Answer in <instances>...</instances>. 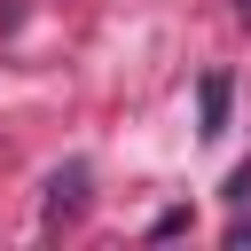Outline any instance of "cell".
<instances>
[{"mask_svg": "<svg viewBox=\"0 0 251 251\" xmlns=\"http://www.w3.org/2000/svg\"><path fill=\"white\" fill-rule=\"evenodd\" d=\"M86 212V165H63L55 180H47V227H63V220H78Z\"/></svg>", "mask_w": 251, "mask_h": 251, "instance_id": "6da1fadb", "label": "cell"}, {"mask_svg": "<svg viewBox=\"0 0 251 251\" xmlns=\"http://www.w3.org/2000/svg\"><path fill=\"white\" fill-rule=\"evenodd\" d=\"M196 102H204V133H227V71H204Z\"/></svg>", "mask_w": 251, "mask_h": 251, "instance_id": "7a4b0ae2", "label": "cell"}, {"mask_svg": "<svg viewBox=\"0 0 251 251\" xmlns=\"http://www.w3.org/2000/svg\"><path fill=\"white\" fill-rule=\"evenodd\" d=\"M220 196H227V204H251V165H235V173H227V188H220Z\"/></svg>", "mask_w": 251, "mask_h": 251, "instance_id": "3957f363", "label": "cell"}, {"mask_svg": "<svg viewBox=\"0 0 251 251\" xmlns=\"http://www.w3.org/2000/svg\"><path fill=\"white\" fill-rule=\"evenodd\" d=\"M227 243H235V251H243V243H251V220H235V227H227Z\"/></svg>", "mask_w": 251, "mask_h": 251, "instance_id": "277c9868", "label": "cell"}, {"mask_svg": "<svg viewBox=\"0 0 251 251\" xmlns=\"http://www.w3.org/2000/svg\"><path fill=\"white\" fill-rule=\"evenodd\" d=\"M243 16H251V0H243Z\"/></svg>", "mask_w": 251, "mask_h": 251, "instance_id": "5b68a950", "label": "cell"}]
</instances>
